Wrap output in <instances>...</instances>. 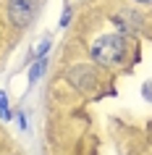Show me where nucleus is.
Masks as SVG:
<instances>
[{"label":"nucleus","mask_w":152,"mask_h":155,"mask_svg":"<svg viewBox=\"0 0 152 155\" xmlns=\"http://www.w3.org/2000/svg\"><path fill=\"white\" fill-rule=\"evenodd\" d=\"M68 21H71V8L63 11V18H60V26H68Z\"/></svg>","instance_id":"8"},{"label":"nucleus","mask_w":152,"mask_h":155,"mask_svg":"<svg viewBox=\"0 0 152 155\" xmlns=\"http://www.w3.org/2000/svg\"><path fill=\"white\" fill-rule=\"evenodd\" d=\"M40 0H8V18L16 29H26L34 21Z\"/></svg>","instance_id":"2"},{"label":"nucleus","mask_w":152,"mask_h":155,"mask_svg":"<svg viewBox=\"0 0 152 155\" xmlns=\"http://www.w3.org/2000/svg\"><path fill=\"white\" fill-rule=\"evenodd\" d=\"M136 3H152V0H136Z\"/></svg>","instance_id":"10"},{"label":"nucleus","mask_w":152,"mask_h":155,"mask_svg":"<svg viewBox=\"0 0 152 155\" xmlns=\"http://www.w3.org/2000/svg\"><path fill=\"white\" fill-rule=\"evenodd\" d=\"M142 92H144V97H147V100H152V82H147V84H144V87H142Z\"/></svg>","instance_id":"9"},{"label":"nucleus","mask_w":152,"mask_h":155,"mask_svg":"<svg viewBox=\"0 0 152 155\" xmlns=\"http://www.w3.org/2000/svg\"><path fill=\"white\" fill-rule=\"evenodd\" d=\"M92 58H95V63L100 66H118L123 61V53H126V42H123V34H102V37H97L92 42V48H89Z\"/></svg>","instance_id":"1"},{"label":"nucleus","mask_w":152,"mask_h":155,"mask_svg":"<svg viewBox=\"0 0 152 155\" xmlns=\"http://www.w3.org/2000/svg\"><path fill=\"white\" fill-rule=\"evenodd\" d=\"M0 118H3V121H8V118H11V110H8V95H5L3 90H0Z\"/></svg>","instance_id":"7"},{"label":"nucleus","mask_w":152,"mask_h":155,"mask_svg":"<svg viewBox=\"0 0 152 155\" xmlns=\"http://www.w3.org/2000/svg\"><path fill=\"white\" fill-rule=\"evenodd\" d=\"M50 45H53V40H50V37H42V40L37 42V45H34V50H32V58H29V61H37V58H45V53L50 50Z\"/></svg>","instance_id":"6"},{"label":"nucleus","mask_w":152,"mask_h":155,"mask_svg":"<svg viewBox=\"0 0 152 155\" xmlns=\"http://www.w3.org/2000/svg\"><path fill=\"white\" fill-rule=\"evenodd\" d=\"M71 71H76L81 76V79H73V87H79L81 92H87V90H92V87H95V74L89 71L87 66H76V68H71Z\"/></svg>","instance_id":"3"},{"label":"nucleus","mask_w":152,"mask_h":155,"mask_svg":"<svg viewBox=\"0 0 152 155\" xmlns=\"http://www.w3.org/2000/svg\"><path fill=\"white\" fill-rule=\"evenodd\" d=\"M115 24L123 29V34H128V32H136V29H139V18H136V13L123 11L121 16H115Z\"/></svg>","instance_id":"4"},{"label":"nucleus","mask_w":152,"mask_h":155,"mask_svg":"<svg viewBox=\"0 0 152 155\" xmlns=\"http://www.w3.org/2000/svg\"><path fill=\"white\" fill-rule=\"evenodd\" d=\"M45 68H47V61H45V58H37L34 66L29 68V84H37V82H40V76L45 74Z\"/></svg>","instance_id":"5"}]
</instances>
